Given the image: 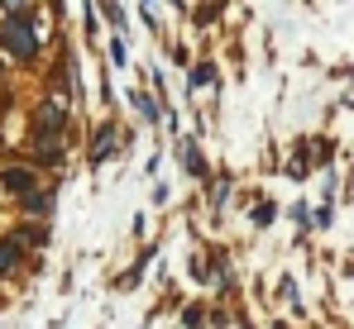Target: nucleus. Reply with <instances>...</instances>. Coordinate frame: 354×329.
<instances>
[{"instance_id":"nucleus-6","label":"nucleus","mask_w":354,"mask_h":329,"mask_svg":"<svg viewBox=\"0 0 354 329\" xmlns=\"http://www.w3.org/2000/svg\"><path fill=\"white\" fill-rule=\"evenodd\" d=\"M182 158H187V172H192V177H201V172H206V163H201V153H196L192 143L182 148Z\"/></svg>"},{"instance_id":"nucleus-3","label":"nucleus","mask_w":354,"mask_h":329,"mask_svg":"<svg viewBox=\"0 0 354 329\" xmlns=\"http://www.w3.org/2000/svg\"><path fill=\"white\" fill-rule=\"evenodd\" d=\"M5 186H10V191H29V186H34V172H19V167H15V172H5Z\"/></svg>"},{"instance_id":"nucleus-2","label":"nucleus","mask_w":354,"mask_h":329,"mask_svg":"<svg viewBox=\"0 0 354 329\" xmlns=\"http://www.w3.org/2000/svg\"><path fill=\"white\" fill-rule=\"evenodd\" d=\"M39 124H44L48 134H58V124H62V101H48V106L39 110Z\"/></svg>"},{"instance_id":"nucleus-9","label":"nucleus","mask_w":354,"mask_h":329,"mask_svg":"<svg viewBox=\"0 0 354 329\" xmlns=\"http://www.w3.org/2000/svg\"><path fill=\"white\" fill-rule=\"evenodd\" d=\"M5 10H10V14H19V10H24V0H5Z\"/></svg>"},{"instance_id":"nucleus-4","label":"nucleus","mask_w":354,"mask_h":329,"mask_svg":"<svg viewBox=\"0 0 354 329\" xmlns=\"http://www.w3.org/2000/svg\"><path fill=\"white\" fill-rule=\"evenodd\" d=\"M111 143H115V134H111V129H101V134H96V148H91V158L101 163V158L111 153Z\"/></svg>"},{"instance_id":"nucleus-7","label":"nucleus","mask_w":354,"mask_h":329,"mask_svg":"<svg viewBox=\"0 0 354 329\" xmlns=\"http://www.w3.org/2000/svg\"><path fill=\"white\" fill-rule=\"evenodd\" d=\"M29 215H48V196H29Z\"/></svg>"},{"instance_id":"nucleus-8","label":"nucleus","mask_w":354,"mask_h":329,"mask_svg":"<svg viewBox=\"0 0 354 329\" xmlns=\"http://www.w3.org/2000/svg\"><path fill=\"white\" fill-rule=\"evenodd\" d=\"M206 81H211V67H196V72H192V91H196V86H206Z\"/></svg>"},{"instance_id":"nucleus-5","label":"nucleus","mask_w":354,"mask_h":329,"mask_svg":"<svg viewBox=\"0 0 354 329\" xmlns=\"http://www.w3.org/2000/svg\"><path fill=\"white\" fill-rule=\"evenodd\" d=\"M15 263H19V248L15 243H0V272H15Z\"/></svg>"},{"instance_id":"nucleus-1","label":"nucleus","mask_w":354,"mask_h":329,"mask_svg":"<svg viewBox=\"0 0 354 329\" xmlns=\"http://www.w3.org/2000/svg\"><path fill=\"white\" fill-rule=\"evenodd\" d=\"M0 43H5L15 57H34V53H39V34H34V24H29L24 14H5V24H0Z\"/></svg>"}]
</instances>
